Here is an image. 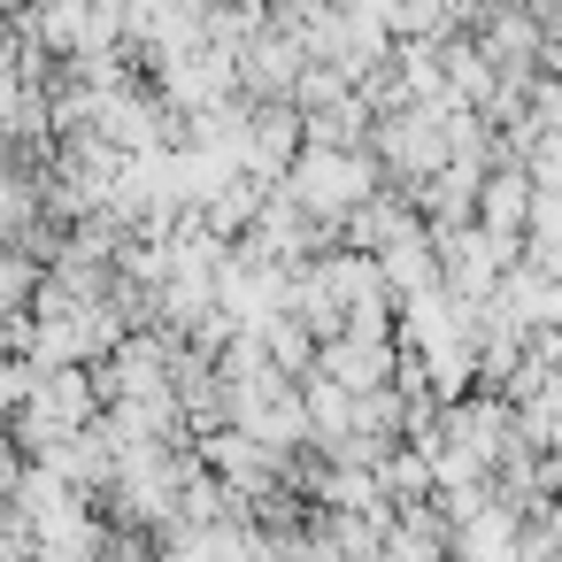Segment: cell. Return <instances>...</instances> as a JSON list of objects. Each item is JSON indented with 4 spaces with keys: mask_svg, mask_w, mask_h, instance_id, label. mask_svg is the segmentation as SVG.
<instances>
[{
    "mask_svg": "<svg viewBox=\"0 0 562 562\" xmlns=\"http://www.w3.org/2000/svg\"><path fill=\"white\" fill-rule=\"evenodd\" d=\"M378 270H385V285H393V301H416V293H439V239H431V224H416V232H401V239H385V247H378Z\"/></svg>",
    "mask_w": 562,
    "mask_h": 562,
    "instance_id": "5b68a950",
    "label": "cell"
},
{
    "mask_svg": "<svg viewBox=\"0 0 562 562\" xmlns=\"http://www.w3.org/2000/svg\"><path fill=\"white\" fill-rule=\"evenodd\" d=\"M285 186L301 193V209H308L316 224L339 232V224L378 193V147H324V139H308V147L293 155Z\"/></svg>",
    "mask_w": 562,
    "mask_h": 562,
    "instance_id": "6da1fadb",
    "label": "cell"
},
{
    "mask_svg": "<svg viewBox=\"0 0 562 562\" xmlns=\"http://www.w3.org/2000/svg\"><path fill=\"white\" fill-rule=\"evenodd\" d=\"M316 370L339 378L347 393H378L401 378V347H393V331H331L316 347Z\"/></svg>",
    "mask_w": 562,
    "mask_h": 562,
    "instance_id": "277c9868",
    "label": "cell"
},
{
    "mask_svg": "<svg viewBox=\"0 0 562 562\" xmlns=\"http://www.w3.org/2000/svg\"><path fill=\"white\" fill-rule=\"evenodd\" d=\"M239 70H247L255 93H285V101H293V86H301V70H308V47H301V40H293V47H285V40H262Z\"/></svg>",
    "mask_w": 562,
    "mask_h": 562,
    "instance_id": "ba28073f",
    "label": "cell"
},
{
    "mask_svg": "<svg viewBox=\"0 0 562 562\" xmlns=\"http://www.w3.org/2000/svg\"><path fill=\"white\" fill-rule=\"evenodd\" d=\"M531 201H539L531 170H524V162H508V170H493V178L477 186V224H485V232H501V239H524Z\"/></svg>",
    "mask_w": 562,
    "mask_h": 562,
    "instance_id": "8992f818",
    "label": "cell"
},
{
    "mask_svg": "<svg viewBox=\"0 0 562 562\" xmlns=\"http://www.w3.org/2000/svg\"><path fill=\"white\" fill-rule=\"evenodd\" d=\"M370 139H378V162H385L393 178H408V186H424L431 170H447V162H454V147H447V109L385 116V124H370Z\"/></svg>",
    "mask_w": 562,
    "mask_h": 562,
    "instance_id": "3957f363",
    "label": "cell"
},
{
    "mask_svg": "<svg viewBox=\"0 0 562 562\" xmlns=\"http://www.w3.org/2000/svg\"><path fill=\"white\" fill-rule=\"evenodd\" d=\"M101 378H93V362H63V370H40V385H32V401L16 408V439H24V454H40L47 439H70V431H86V424H101Z\"/></svg>",
    "mask_w": 562,
    "mask_h": 562,
    "instance_id": "7a4b0ae2",
    "label": "cell"
},
{
    "mask_svg": "<svg viewBox=\"0 0 562 562\" xmlns=\"http://www.w3.org/2000/svg\"><path fill=\"white\" fill-rule=\"evenodd\" d=\"M40 209H47V186H32L9 155H0V247H16L24 232H40Z\"/></svg>",
    "mask_w": 562,
    "mask_h": 562,
    "instance_id": "52a82bcc",
    "label": "cell"
}]
</instances>
